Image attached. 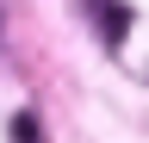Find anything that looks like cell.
I'll return each mask as SVG.
<instances>
[{
    "mask_svg": "<svg viewBox=\"0 0 149 143\" xmlns=\"http://www.w3.org/2000/svg\"><path fill=\"white\" fill-rule=\"evenodd\" d=\"M93 19H100L106 44H124V31H130V19H137V13H130V6H93Z\"/></svg>",
    "mask_w": 149,
    "mask_h": 143,
    "instance_id": "6da1fadb",
    "label": "cell"
},
{
    "mask_svg": "<svg viewBox=\"0 0 149 143\" xmlns=\"http://www.w3.org/2000/svg\"><path fill=\"white\" fill-rule=\"evenodd\" d=\"M13 143H37V124H31V112H19V118H13Z\"/></svg>",
    "mask_w": 149,
    "mask_h": 143,
    "instance_id": "7a4b0ae2",
    "label": "cell"
}]
</instances>
